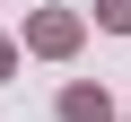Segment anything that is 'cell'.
I'll return each instance as SVG.
<instances>
[{"instance_id":"6da1fadb","label":"cell","mask_w":131,"mask_h":122,"mask_svg":"<svg viewBox=\"0 0 131 122\" xmlns=\"http://www.w3.org/2000/svg\"><path fill=\"white\" fill-rule=\"evenodd\" d=\"M61 113H70V122H105V96H88V87H70V96H61Z\"/></svg>"}]
</instances>
